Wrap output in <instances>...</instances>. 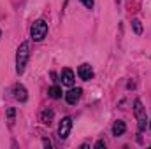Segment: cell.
Returning <instances> with one entry per match:
<instances>
[{
  "label": "cell",
  "mask_w": 151,
  "mask_h": 149,
  "mask_svg": "<svg viewBox=\"0 0 151 149\" xmlns=\"http://www.w3.org/2000/svg\"><path fill=\"white\" fill-rule=\"evenodd\" d=\"M28 49H30L28 42H21L19 47H18V53H16V72L18 74L25 72V67H27V62H28V56H30Z\"/></svg>",
  "instance_id": "obj_1"
},
{
  "label": "cell",
  "mask_w": 151,
  "mask_h": 149,
  "mask_svg": "<svg viewBox=\"0 0 151 149\" xmlns=\"http://www.w3.org/2000/svg\"><path fill=\"white\" fill-rule=\"evenodd\" d=\"M134 114H135V119H137L139 132H144L146 125H148V114H146V107L142 105V102L139 98L134 102Z\"/></svg>",
  "instance_id": "obj_2"
},
{
  "label": "cell",
  "mask_w": 151,
  "mask_h": 149,
  "mask_svg": "<svg viewBox=\"0 0 151 149\" xmlns=\"http://www.w3.org/2000/svg\"><path fill=\"white\" fill-rule=\"evenodd\" d=\"M46 34H47V23L44 21V19H37L34 25H32V28H30V35L34 40H42V39L46 37Z\"/></svg>",
  "instance_id": "obj_3"
},
{
  "label": "cell",
  "mask_w": 151,
  "mask_h": 149,
  "mask_svg": "<svg viewBox=\"0 0 151 149\" xmlns=\"http://www.w3.org/2000/svg\"><path fill=\"white\" fill-rule=\"evenodd\" d=\"M70 128H72V117H63L62 121H60V126H58V137L62 139V140H65L67 137H69V133H70Z\"/></svg>",
  "instance_id": "obj_4"
},
{
  "label": "cell",
  "mask_w": 151,
  "mask_h": 149,
  "mask_svg": "<svg viewBox=\"0 0 151 149\" xmlns=\"http://www.w3.org/2000/svg\"><path fill=\"white\" fill-rule=\"evenodd\" d=\"M81 95H83V90H81V88H70V90L65 93V100H67V104L76 105V104L81 100Z\"/></svg>",
  "instance_id": "obj_5"
},
{
  "label": "cell",
  "mask_w": 151,
  "mask_h": 149,
  "mask_svg": "<svg viewBox=\"0 0 151 149\" xmlns=\"http://www.w3.org/2000/svg\"><path fill=\"white\" fill-rule=\"evenodd\" d=\"M77 75H79L83 81H90V79H93V69H91L88 63H83V65H79V69H77Z\"/></svg>",
  "instance_id": "obj_6"
},
{
  "label": "cell",
  "mask_w": 151,
  "mask_h": 149,
  "mask_svg": "<svg viewBox=\"0 0 151 149\" xmlns=\"http://www.w3.org/2000/svg\"><path fill=\"white\" fill-rule=\"evenodd\" d=\"M74 81H76V75H74V70H72V69H63V70H62V84L72 86Z\"/></svg>",
  "instance_id": "obj_7"
},
{
  "label": "cell",
  "mask_w": 151,
  "mask_h": 149,
  "mask_svg": "<svg viewBox=\"0 0 151 149\" xmlns=\"http://www.w3.org/2000/svg\"><path fill=\"white\" fill-rule=\"evenodd\" d=\"M14 98L19 100V102H27L28 95H27V90H25L23 84H16V86H14Z\"/></svg>",
  "instance_id": "obj_8"
},
{
  "label": "cell",
  "mask_w": 151,
  "mask_h": 149,
  "mask_svg": "<svg viewBox=\"0 0 151 149\" xmlns=\"http://www.w3.org/2000/svg\"><path fill=\"white\" fill-rule=\"evenodd\" d=\"M125 130H127V125L123 121H116L113 125V135L114 137H121L125 133Z\"/></svg>",
  "instance_id": "obj_9"
},
{
  "label": "cell",
  "mask_w": 151,
  "mask_h": 149,
  "mask_svg": "<svg viewBox=\"0 0 151 149\" xmlns=\"http://www.w3.org/2000/svg\"><path fill=\"white\" fill-rule=\"evenodd\" d=\"M53 117H55V112L51 111V109H46V111H42V114H40V121L44 125H51L53 123Z\"/></svg>",
  "instance_id": "obj_10"
},
{
  "label": "cell",
  "mask_w": 151,
  "mask_h": 149,
  "mask_svg": "<svg viewBox=\"0 0 151 149\" xmlns=\"http://www.w3.org/2000/svg\"><path fill=\"white\" fill-rule=\"evenodd\" d=\"M47 93H49L51 98H62V88L60 86H51Z\"/></svg>",
  "instance_id": "obj_11"
},
{
  "label": "cell",
  "mask_w": 151,
  "mask_h": 149,
  "mask_svg": "<svg viewBox=\"0 0 151 149\" xmlns=\"http://www.w3.org/2000/svg\"><path fill=\"white\" fill-rule=\"evenodd\" d=\"M132 28H134V32H135L137 35H141V34H142V25H141V21H139V19H134V21H132Z\"/></svg>",
  "instance_id": "obj_12"
},
{
  "label": "cell",
  "mask_w": 151,
  "mask_h": 149,
  "mask_svg": "<svg viewBox=\"0 0 151 149\" xmlns=\"http://www.w3.org/2000/svg\"><path fill=\"white\" fill-rule=\"evenodd\" d=\"M7 117H9V125L12 126V125H14V109H12V107L7 109Z\"/></svg>",
  "instance_id": "obj_13"
},
{
  "label": "cell",
  "mask_w": 151,
  "mask_h": 149,
  "mask_svg": "<svg viewBox=\"0 0 151 149\" xmlns=\"http://www.w3.org/2000/svg\"><path fill=\"white\" fill-rule=\"evenodd\" d=\"M81 2H83V5H84V7H88V9H91V7H93V0H81Z\"/></svg>",
  "instance_id": "obj_14"
},
{
  "label": "cell",
  "mask_w": 151,
  "mask_h": 149,
  "mask_svg": "<svg viewBox=\"0 0 151 149\" xmlns=\"http://www.w3.org/2000/svg\"><path fill=\"white\" fill-rule=\"evenodd\" d=\"M102 148H106V142H104V140H99V142L95 144V149H102Z\"/></svg>",
  "instance_id": "obj_15"
},
{
  "label": "cell",
  "mask_w": 151,
  "mask_h": 149,
  "mask_svg": "<svg viewBox=\"0 0 151 149\" xmlns=\"http://www.w3.org/2000/svg\"><path fill=\"white\" fill-rule=\"evenodd\" d=\"M42 144H44V148H51V142H49V140H47V139H44V140H42Z\"/></svg>",
  "instance_id": "obj_16"
},
{
  "label": "cell",
  "mask_w": 151,
  "mask_h": 149,
  "mask_svg": "<svg viewBox=\"0 0 151 149\" xmlns=\"http://www.w3.org/2000/svg\"><path fill=\"white\" fill-rule=\"evenodd\" d=\"M150 128H151V121H150Z\"/></svg>",
  "instance_id": "obj_17"
}]
</instances>
